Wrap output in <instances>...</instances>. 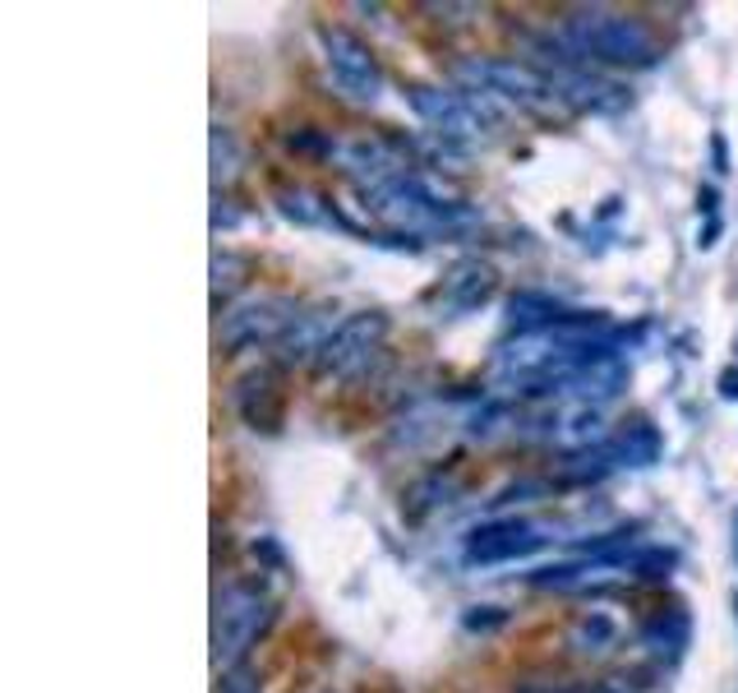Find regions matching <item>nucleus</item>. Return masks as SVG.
I'll use <instances>...</instances> for the list:
<instances>
[{"instance_id": "obj_1", "label": "nucleus", "mask_w": 738, "mask_h": 693, "mask_svg": "<svg viewBox=\"0 0 738 693\" xmlns=\"http://www.w3.org/2000/svg\"><path fill=\"white\" fill-rule=\"evenodd\" d=\"M268 624L273 601L259 592V582H226L213 601V661L222 671H235Z\"/></svg>"}, {"instance_id": "obj_2", "label": "nucleus", "mask_w": 738, "mask_h": 693, "mask_svg": "<svg viewBox=\"0 0 738 693\" xmlns=\"http://www.w3.org/2000/svg\"><path fill=\"white\" fill-rule=\"evenodd\" d=\"M563 33L587 61H604V65H651L655 61V38L637 19H623V14L582 10L563 23Z\"/></svg>"}, {"instance_id": "obj_3", "label": "nucleus", "mask_w": 738, "mask_h": 693, "mask_svg": "<svg viewBox=\"0 0 738 693\" xmlns=\"http://www.w3.org/2000/svg\"><path fill=\"white\" fill-rule=\"evenodd\" d=\"M301 319V305L296 296H282V292H259L218 319V347L222 351H245V347H268V343H282L292 324Z\"/></svg>"}, {"instance_id": "obj_4", "label": "nucleus", "mask_w": 738, "mask_h": 693, "mask_svg": "<svg viewBox=\"0 0 738 693\" xmlns=\"http://www.w3.org/2000/svg\"><path fill=\"white\" fill-rule=\"evenodd\" d=\"M457 80L471 88V93H494L504 97L508 107H531V112H545L559 102V93H554V80L521 61H462L457 65Z\"/></svg>"}, {"instance_id": "obj_5", "label": "nucleus", "mask_w": 738, "mask_h": 693, "mask_svg": "<svg viewBox=\"0 0 738 693\" xmlns=\"http://www.w3.org/2000/svg\"><path fill=\"white\" fill-rule=\"evenodd\" d=\"M383 333H388V315H379V311L347 315V319L333 328V338H328V347L319 351L314 370L333 375V379H356L369 361H375V351L383 347Z\"/></svg>"}, {"instance_id": "obj_6", "label": "nucleus", "mask_w": 738, "mask_h": 693, "mask_svg": "<svg viewBox=\"0 0 738 693\" xmlns=\"http://www.w3.org/2000/svg\"><path fill=\"white\" fill-rule=\"evenodd\" d=\"M319 42L328 51L333 84L347 93L351 102H379V93H383V65H379L375 51H369L351 29H337V23L319 29Z\"/></svg>"}, {"instance_id": "obj_7", "label": "nucleus", "mask_w": 738, "mask_h": 693, "mask_svg": "<svg viewBox=\"0 0 738 693\" xmlns=\"http://www.w3.org/2000/svg\"><path fill=\"white\" fill-rule=\"evenodd\" d=\"M411 107H415V116L425 120L443 144H481L494 130V125L476 112V102H471L466 93H453V88L415 84L411 88Z\"/></svg>"}, {"instance_id": "obj_8", "label": "nucleus", "mask_w": 738, "mask_h": 693, "mask_svg": "<svg viewBox=\"0 0 738 693\" xmlns=\"http://www.w3.org/2000/svg\"><path fill=\"white\" fill-rule=\"evenodd\" d=\"M328 158L347 171L360 190H375V186H388V181H402V176H411V162L402 158L398 148H392L388 139H369V135L333 139Z\"/></svg>"}, {"instance_id": "obj_9", "label": "nucleus", "mask_w": 738, "mask_h": 693, "mask_svg": "<svg viewBox=\"0 0 738 693\" xmlns=\"http://www.w3.org/2000/svg\"><path fill=\"white\" fill-rule=\"evenodd\" d=\"M540 546H545V536L531 523L504 518V523H485V527L471 532L466 559L471 564H508V559H521V555H536Z\"/></svg>"}, {"instance_id": "obj_10", "label": "nucleus", "mask_w": 738, "mask_h": 693, "mask_svg": "<svg viewBox=\"0 0 738 693\" xmlns=\"http://www.w3.org/2000/svg\"><path fill=\"white\" fill-rule=\"evenodd\" d=\"M554 80V93H559V102H568L572 112H619L628 93L610 80H595V74L587 70H559V74H549Z\"/></svg>"}, {"instance_id": "obj_11", "label": "nucleus", "mask_w": 738, "mask_h": 693, "mask_svg": "<svg viewBox=\"0 0 738 693\" xmlns=\"http://www.w3.org/2000/svg\"><path fill=\"white\" fill-rule=\"evenodd\" d=\"M619 384H623V366L614 361V356H600V361L572 370L568 379L549 384L545 393H563V398H582V402H604V398L619 393Z\"/></svg>"}, {"instance_id": "obj_12", "label": "nucleus", "mask_w": 738, "mask_h": 693, "mask_svg": "<svg viewBox=\"0 0 738 693\" xmlns=\"http://www.w3.org/2000/svg\"><path fill=\"white\" fill-rule=\"evenodd\" d=\"M333 311L328 305H319V311H305L296 324H292V333L282 338V361L286 366H301V361H319V351L328 347V338H333Z\"/></svg>"}, {"instance_id": "obj_13", "label": "nucleus", "mask_w": 738, "mask_h": 693, "mask_svg": "<svg viewBox=\"0 0 738 693\" xmlns=\"http://www.w3.org/2000/svg\"><path fill=\"white\" fill-rule=\"evenodd\" d=\"M443 296H447L453 311H476V305H485L494 296V269L481 264V260L457 264L453 273H447V282H443Z\"/></svg>"}, {"instance_id": "obj_14", "label": "nucleus", "mask_w": 738, "mask_h": 693, "mask_svg": "<svg viewBox=\"0 0 738 693\" xmlns=\"http://www.w3.org/2000/svg\"><path fill=\"white\" fill-rule=\"evenodd\" d=\"M568 648L582 652V657H604L610 648H619V624L610 620V615L591 610V615H582V620L568 629Z\"/></svg>"}, {"instance_id": "obj_15", "label": "nucleus", "mask_w": 738, "mask_h": 693, "mask_svg": "<svg viewBox=\"0 0 738 693\" xmlns=\"http://www.w3.org/2000/svg\"><path fill=\"white\" fill-rule=\"evenodd\" d=\"M614 458V468H651L655 458H661V434L651 426H628L614 444H604Z\"/></svg>"}, {"instance_id": "obj_16", "label": "nucleus", "mask_w": 738, "mask_h": 693, "mask_svg": "<svg viewBox=\"0 0 738 693\" xmlns=\"http://www.w3.org/2000/svg\"><path fill=\"white\" fill-rule=\"evenodd\" d=\"M273 199H277L282 218H292V222H301V227H328V222L337 227V222H341L319 195H309V190H301V186H286V190H277Z\"/></svg>"}, {"instance_id": "obj_17", "label": "nucleus", "mask_w": 738, "mask_h": 693, "mask_svg": "<svg viewBox=\"0 0 738 693\" xmlns=\"http://www.w3.org/2000/svg\"><path fill=\"white\" fill-rule=\"evenodd\" d=\"M554 440H559L563 449H587V453H591V444L604 449V421L591 412V407H577V412L554 430Z\"/></svg>"}, {"instance_id": "obj_18", "label": "nucleus", "mask_w": 738, "mask_h": 693, "mask_svg": "<svg viewBox=\"0 0 738 693\" xmlns=\"http://www.w3.org/2000/svg\"><path fill=\"white\" fill-rule=\"evenodd\" d=\"M245 273H250L245 254H235V250H218V254H213V292H218V296H226V292L241 287Z\"/></svg>"}, {"instance_id": "obj_19", "label": "nucleus", "mask_w": 738, "mask_h": 693, "mask_svg": "<svg viewBox=\"0 0 738 693\" xmlns=\"http://www.w3.org/2000/svg\"><path fill=\"white\" fill-rule=\"evenodd\" d=\"M235 171H241V144H235L231 130H213V176H218V186L235 181Z\"/></svg>"}, {"instance_id": "obj_20", "label": "nucleus", "mask_w": 738, "mask_h": 693, "mask_svg": "<svg viewBox=\"0 0 738 693\" xmlns=\"http://www.w3.org/2000/svg\"><path fill=\"white\" fill-rule=\"evenodd\" d=\"M637 569H642V578H665V574L674 569V555H670V550H651V555L637 564Z\"/></svg>"}, {"instance_id": "obj_21", "label": "nucleus", "mask_w": 738, "mask_h": 693, "mask_svg": "<svg viewBox=\"0 0 738 693\" xmlns=\"http://www.w3.org/2000/svg\"><path fill=\"white\" fill-rule=\"evenodd\" d=\"M504 620H508L504 610H494V606H476V610L466 615V629H498Z\"/></svg>"}, {"instance_id": "obj_22", "label": "nucleus", "mask_w": 738, "mask_h": 693, "mask_svg": "<svg viewBox=\"0 0 738 693\" xmlns=\"http://www.w3.org/2000/svg\"><path fill=\"white\" fill-rule=\"evenodd\" d=\"M720 398H729V402L738 398V370H734V366L720 375Z\"/></svg>"}, {"instance_id": "obj_23", "label": "nucleus", "mask_w": 738, "mask_h": 693, "mask_svg": "<svg viewBox=\"0 0 738 693\" xmlns=\"http://www.w3.org/2000/svg\"><path fill=\"white\" fill-rule=\"evenodd\" d=\"M710 158H716V171H729V153H725V139H720V135L710 139Z\"/></svg>"}, {"instance_id": "obj_24", "label": "nucleus", "mask_w": 738, "mask_h": 693, "mask_svg": "<svg viewBox=\"0 0 738 693\" xmlns=\"http://www.w3.org/2000/svg\"><path fill=\"white\" fill-rule=\"evenodd\" d=\"M716 237H720V218H716V222H706V231H702V241H697V245L710 250V245H716Z\"/></svg>"}, {"instance_id": "obj_25", "label": "nucleus", "mask_w": 738, "mask_h": 693, "mask_svg": "<svg viewBox=\"0 0 738 693\" xmlns=\"http://www.w3.org/2000/svg\"><path fill=\"white\" fill-rule=\"evenodd\" d=\"M697 203H702V209H706V218H710V222H716V190H702V199H697Z\"/></svg>"}, {"instance_id": "obj_26", "label": "nucleus", "mask_w": 738, "mask_h": 693, "mask_svg": "<svg viewBox=\"0 0 738 693\" xmlns=\"http://www.w3.org/2000/svg\"><path fill=\"white\" fill-rule=\"evenodd\" d=\"M734 555H738V513H734Z\"/></svg>"}]
</instances>
